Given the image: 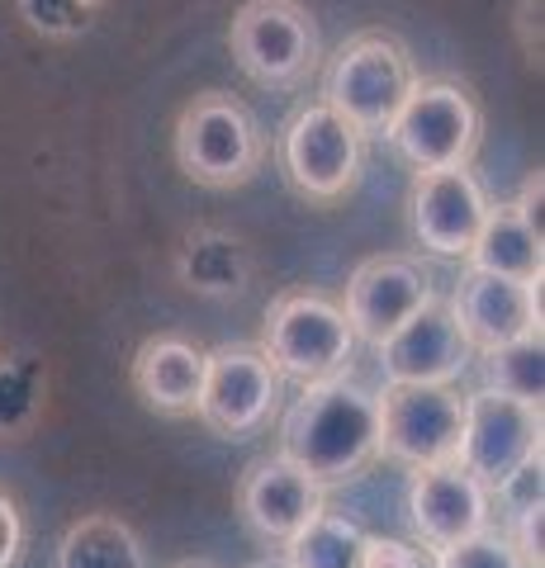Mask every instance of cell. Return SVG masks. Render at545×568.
<instances>
[{"label": "cell", "instance_id": "obj_21", "mask_svg": "<svg viewBox=\"0 0 545 568\" xmlns=\"http://www.w3.org/2000/svg\"><path fill=\"white\" fill-rule=\"evenodd\" d=\"M365 545H371V536H365L361 521L323 507L319 517L285 545V564L290 568H361Z\"/></svg>", "mask_w": 545, "mask_h": 568}, {"label": "cell", "instance_id": "obj_19", "mask_svg": "<svg viewBox=\"0 0 545 568\" xmlns=\"http://www.w3.org/2000/svg\"><path fill=\"white\" fill-rule=\"evenodd\" d=\"M465 265L470 271H484V275L541 284L545 242L536 233H526V223L513 213V204H488V219L480 227V237H474Z\"/></svg>", "mask_w": 545, "mask_h": 568}, {"label": "cell", "instance_id": "obj_31", "mask_svg": "<svg viewBox=\"0 0 545 568\" xmlns=\"http://www.w3.org/2000/svg\"><path fill=\"white\" fill-rule=\"evenodd\" d=\"M252 568H290L285 559H266V564H252Z\"/></svg>", "mask_w": 545, "mask_h": 568}, {"label": "cell", "instance_id": "obj_25", "mask_svg": "<svg viewBox=\"0 0 545 568\" xmlns=\"http://www.w3.org/2000/svg\"><path fill=\"white\" fill-rule=\"evenodd\" d=\"M488 503H494V517L503 526H513L522 511L545 507V455H526L517 469H507L494 488H488Z\"/></svg>", "mask_w": 545, "mask_h": 568}, {"label": "cell", "instance_id": "obj_23", "mask_svg": "<svg viewBox=\"0 0 545 568\" xmlns=\"http://www.w3.org/2000/svg\"><path fill=\"white\" fill-rule=\"evenodd\" d=\"M43 365L33 355H6L0 351V436L20 440L33 432V422L43 417Z\"/></svg>", "mask_w": 545, "mask_h": 568}, {"label": "cell", "instance_id": "obj_1", "mask_svg": "<svg viewBox=\"0 0 545 568\" xmlns=\"http://www.w3.org/2000/svg\"><path fill=\"white\" fill-rule=\"evenodd\" d=\"M319 488L356 478L380 455V388L337 369L299 384V398L280 417V450Z\"/></svg>", "mask_w": 545, "mask_h": 568}, {"label": "cell", "instance_id": "obj_13", "mask_svg": "<svg viewBox=\"0 0 545 568\" xmlns=\"http://www.w3.org/2000/svg\"><path fill=\"white\" fill-rule=\"evenodd\" d=\"M432 294H436L432 275L422 271L413 256H398V252L365 256L346 280L342 313L351 323L356 346H380L384 336H394Z\"/></svg>", "mask_w": 545, "mask_h": 568}, {"label": "cell", "instance_id": "obj_10", "mask_svg": "<svg viewBox=\"0 0 545 568\" xmlns=\"http://www.w3.org/2000/svg\"><path fill=\"white\" fill-rule=\"evenodd\" d=\"M488 190L470 166L413 171L408 185V233L422 252L442 261H465L488 219Z\"/></svg>", "mask_w": 545, "mask_h": 568}, {"label": "cell", "instance_id": "obj_16", "mask_svg": "<svg viewBox=\"0 0 545 568\" xmlns=\"http://www.w3.org/2000/svg\"><path fill=\"white\" fill-rule=\"evenodd\" d=\"M451 308L474 355H484V351L517 342V336L541 332V284L484 275L465 265V275L451 294Z\"/></svg>", "mask_w": 545, "mask_h": 568}, {"label": "cell", "instance_id": "obj_26", "mask_svg": "<svg viewBox=\"0 0 545 568\" xmlns=\"http://www.w3.org/2000/svg\"><path fill=\"white\" fill-rule=\"evenodd\" d=\"M432 559H436V568H532L517 555V545L507 540V530H498V526H484L480 536H470L451 549H436Z\"/></svg>", "mask_w": 545, "mask_h": 568}, {"label": "cell", "instance_id": "obj_17", "mask_svg": "<svg viewBox=\"0 0 545 568\" xmlns=\"http://www.w3.org/2000/svg\"><path fill=\"white\" fill-rule=\"evenodd\" d=\"M129 384L148 413L195 417L200 384H204V346H195L181 332H157L138 346Z\"/></svg>", "mask_w": 545, "mask_h": 568}, {"label": "cell", "instance_id": "obj_9", "mask_svg": "<svg viewBox=\"0 0 545 568\" xmlns=\"http://www.w3.org/2000/svg\"><path fill=\"white\" fill-rule=\"evenodd\" d=\"M465 398L455 384H384L380 394V455L403 469L451 465L461 446Z\"/></svg>", "mask_w": 545, "mask_h": 568}, {"label": "cell", "instance_id": "obj_5", "mask_svg": "<svg viewBox=\"0 0 545 568\" xmlns=\"http://www.w3.org/2000/svg\"><path fill=\"white\" fill-rule=\"evenodd\" d=\"M238 71L261 91H294L323 62L319 20L304 0H248L228 29Z\"/></svg>", "mask_w": 545, "mask_h": 568}, {"label": "cell", "instance_id": "obj_24", "mask_svg": "<svg viewBox=\"0 0 545 568\" xmlns=\"http://www.w3.org/2000/svg\"><path fill=\"white\" fill-rule=\"evenodd\" d=\"M14 14H20L39 39H52V43H77L95 24L91 0H14Z\"/></svg>", "mask_w": 545, "mask_h": 568}, {"label": "cell", "instance_id": "obj_30", "mask_svg": "<svg viewBox=\"0 0 545 568\" xmlns=\"http://www.w3.org/2000/svg\"><path fill=\"white\" fill-rule=\"evenodd\" d=\"M545 181H541V171H532L522 181V190H517V200H513V213L526 223V233H536L541 242H545Z\"/></svg>", "mask_w": 545, "mask_h": 568}, {"label": "cell", "instance_id": "obj_3", "mask_svg": "<svg viewBox=\"0 0 545 568\" xmlns=\"http://www.w3.org/2000/svg\"><path fill=\"white\" fill-rule=\"evenodd\" d=\"M417 81L408 43L390 29H361L323 67V104H332L351 129L380 138Z\"/></svg>", "mask_w": 545, "mask_h": 568}, {"label": "cell", "instance_id": "obj_15", "mask_svg": "<svg viewBox=\"0 0 545 568\" xmlns=\"http://www.w3.org/2000/svg\"><path fill=\"white\" fill-rule=\"evenodd\" d=\"M327 507V488H319L304 469H294L285 455H266L248 465L238 484V517L261 545L285 549Z\"/></svg>", "mask_w": 545, "mask_h": 568}, {"label": "cell", "instance_id": "obj_6", "mask_svg": "<svg viewBox=\"0 0 545 568\" xmlns=\"http://www.w3.org/2000/svg\"><path fill=\"white\" fill-rule=\"evenodd\" d=\"M256 346L266 351V361L275 365L280 379L309 384L327 379L337 369H351L356 355V336L337 298H327L319 290H290L261 317Z\"/></svg>", "mask_w": 545, "mask_h": 568}, {"label": "cell", "instance_id": "obj_8", "mask_svg": "<svg viewBox=\"0 0 545 568\" xmlns=\"http://www.w3.org/2000/svg\"><path fill=\"white\" fill-rule=\"evenodd\" d=\"M285 379L275 375L261 346H214L204 351V384L195 417L209 436L219 440H248L280 413Z\"/></svg>", "mask_w": 545, "mask_h": 568}, {"label": "cell", "instance_id": "obj_14", "mask_svg": "<svg viewBox=\"0 0 545 568\" xmlns=\"http://www.w3.org/2000/svg\"><path fill=\"white\" fill-rule=\"evenodd\" d=\"M408 521L422 549H451L484 526H494V503H488V484H480L470 469L432 465L408 474Z\"/></svg>", "mask_w": 545, "mask_h": 568}, {"label": "cell", "instance_id": "obj_7", "mask_svg": "<svg viewBox=\"0 0 545 568\" xmlns=\"http://www.w3.org/2000/svg\"><path fill=\"white\" fill-rule=\"evenodd\" d=\"M275 156L294 194H304L309 204H337L361 185L365 133L351 129L332 104L313 100L290 114Z\"/></svg>", "mask_w": 545, "mask_h": 568}, {"label": "cell", "instance_id": "obj_2", "mask_svg": "<svg viewBox=\"0 0 545 568\" xmlns=\"http://www.w3.org/2000/svg\"><path fill=\"white\" fill-rule=\"evenodd\" d=\"M171 152L185 181H195L204 190H238L256 181L271 148H266V133H261V119L238 95L204 91L175 119Z\"/></svg>", "mask_w": 545, "mask_h": 568}, {"label": "cell", "instance_id": "obj_22", "mask_svg": "<svg viewBox=\"0 0 545 568\" xmlns=\"http://www.w3.org/2000/svg\"><path fill=\"white\" fill-rule=\"evenodd\" d=\"M484 384L503 398L541 407V398H545V342H541V332L517 336V342H507L498 351H484Z\"/></svg>", "mask_w": 545, "mask_h": 568}, {"label": "cell", "instance_id": "obj_11", "mask_svg": "<svg viewBox=\"0 0 545 568\" xmlns=\"http://www.w3.org/2000/svg\"><path fill=\"white\" fill-rule=\"evenodd\" d=\"M541 450V407L494 394L480 384L465 394V422H461V446L455 465L470 469L480 484L494 488L507 469H517L526 455Z\"/></svg>", "mask_w": 545, "mask_h": 568}, {"label": "cell", "instance_id": "obj_28", "mask_svg": "<svg viewBox=\"0 0 545 568\" xmlns=\"http://www.w3.org/2000/svg\"><path fill=\"white\" fill-rule=\"evenodd\" d=\"M513 33L526 67H541V0H517L513 6Z\"/></svg>", "mask_w": 545, "mask_h": 568}, {"label": "cell", "instance_id": "obj_29", "mask_svg": "<svg viewBox=\"0 0 545 568\" xmlns=\"http://www.w3.org/2000/svg\"><path fill=\"white\" fill-rule=\"evenodd\" d=\"M24 555V517L10 493H0V568H14Z\"/></svg>", "mask_w": 545, "mask_h": 568}, {"label": "cell", "instance_id": "obj_33", "mask_svg": "<svg viewBox=\"0 0 545 568\" xmlns=\"http://www.w3.org/2000/svg\"><path fill=\"white\" fill-rule=\"evenodd\" d=\"M91 6H95V10H100V6H110V0H91Z\"/></svg>", "mask_w": 545, "mask_h": 568}, {"label": "cell", "instance_id": "obj_4", "mask_svg": "<svg viewBox=\"0 0 545 568\" xmlns=\"http://www.w3.org/2000/svg\"><path fill=\"white\" fill-rule=\"evenodd\" d=\"M380 138L413 171L470 166L484 142V110L470 85L451 77H427V81L417 77L408 100L398 104V114L384 123Z\"/></svg>", "mask_w": 545, "mask_h": 568}, {"label": "cell", "instance_id": "obj_27", "mask_svg": "<svg viewBox=\"0 0 545 568\" xmlns=\"http://www.w3.org/2000/svg\"><path fill=\"white\" fill-rule=\"evenodd\" d=\"M361 568H436V559H432V549H422V545L371 536V545H365V564H361Z\"/></svg>", "mask_w": 545, "mask_h": 568}, {"label": "cell", "instance_id": "obj_18", "mask_svg": "<svg viewBox=\"0 0 545 568\" xmlns=\"http://www.w3.org/2000/svg\"><path fill=\"white\" fill-rule=\"evenodd\" d=\"M171 271H175V284L195 298H238V294H248L256 261H252V246L233 227L200 223L175 246Z\"/></svg>", "mask_w": 545, "mask_h": 568}, {"label": "cell", "instance_id": "obj_32", "mask_svg": "<svg viewBox=\"0 0 545 568\" xmlns=\"http://www.w3.org/2000/svg\"><path fill=\"white\" fill-rule=\"evenodd\" d=\"M175 568H209V564H175Z\"/></svg>", "mask_w": 545, "mask_h": 568}, {"label": "cell", "instance_id": "obj_12", "mask_svg": "<svg viewBox=\"0 0 545 568\" xmlns=\"http://www.w3.org/2000/svg\"><path fill=\"white\" fill-rule=\"evenodd\" d=\"M384 384H455L474 361V346L455 323L451 298L432 294L394 336L375 346Z\"/></svg>", "mask_w": 545, "mask_h": 568}, {"label": "cell", "instance_id": "obj_20", "mask_svg": "<svg viewBox=\"0 0 545 568\" xmlns=\"http://www.w3.org/2000/svg\"><path fill=\"white\" fill-rule=\"evenodd\" d=\"M58 568H148V549L124 517L91 511L62 530Z\"/></svg>", "mask_w": 545, "mask_h": 568}]
</instances>
